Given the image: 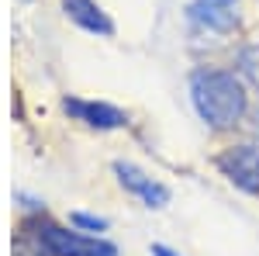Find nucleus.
I'll use <instances>...</instances> for the list:
<instances>
[{
    "label": "nucleus",
    "mask_w": 259,
    "mask_h": 256,
    "mask_svg": "<svg viewBox=\"0 0 259 256\" xmlns=\"http://www.w3.org/2000/svg\"><path fill=\"white\" fill-rule=\"evenodd\" d=\"M62 111L69 118L83 121L87 128H97V132H114L128 125V115L114 107V104H104V100H80V97H66L62 100Z\"/></svg>",
    "instance_id": "obj_4"
},
{
    "label": "nucleus",
    "mask_w": 259,
    "mask_h": 256,
    "mask_svg": "<svg viewBox=\"0 0 259 256\" xmlns=\"http://www.w3.org/2000/svg\"><path fill=\"white\" fill-rule=\"evenodd\" d=\"M190 104L207 128L228 132L245 118L249 94H245L242 80L228 69H197L190 77Z\"/></svg>",
    "instance_id": "obj_1"
},
{
    "label": "nucleus",
    "mask_w": 259,
    "mask_h": 256,
    "mask_svg": "<svg viewBox=\"0 0 259 256\" xmlns=\"http://www.w3.org/2000/svg\"><path fill=\"white\" fill-rule=\"evenodd\" d=\"M62 14L90 35H104V39L114 35V21L107 18V11L97 0H62Z\"/></svg>",
    "instance_id": "obj_7"
},
{
    "label": "nucleus",
    "mask_w": 259,
    "mask_h": 256,
    "mask_svg": "<svg viewBox=\"0 0 259 256\" xmlns=\"http://www.w3.org/2000/svg\"><path fill=\"white\" fill-rule=\"evenodd\" d=\"M35 242L49 256H118V246L97 236H83L76 229H59L52 222H41L35 229Z\"/></svg>",
    "instance_id": "obj_2"
},
{
    "label": "nucleus",
    "mask_w": 259,
    "mask_h": 256,
    "mask_svg": "<svg viewBox=\"0 0 259 256\" xmlns=\"http://www.w3.org/2000/svg\"><path fill=\"white\" fill-rule=\"evenodd\" d=\"M69 222L76 225V229H87V232H104L107 229V218H97V215H87V211H73Z\"/></svg>",
    "instance_id": "obj_8"
},
{
    "label": "nucleus",
    "mask_w": 259,
    "mask_h": 256,
    "mask_svg": "<svg viewBox=\"0 0 259 256\" xmlns=\"http://www.w3.org/2000/svg\"><path fill=\"white\" fill-rule=\"evenodd\" d=\"M187 14H190L194 24L225 35V31H232L239 24V4L235 0H190Z\"/></svg>",
    "instance_id": "obj_6"
},
{
    "label": "nucleus",
    "mask_w": 259,
    "mask_h": 256,
    "mask_svg": "<svg viewBox=\"0 0 259 256\" xmlns=\"http://www.w3.org/2000/svg\"><path fill=\"white\" fill-rule=\"evenodd\" d=\"M114 173H118L121 187H124L128 194H135L145 208H166V204H169V187L159 184V180H152L145 170H139L135 163L118 159V163H114Z\"/></svg>",
    "instance_id": "obj_5"
},
{
    "label": "nucleus",
    "mask_w": 259,
    "mask_h": 256,
    "mask_svg": "<svg viewBox=\"0 0 259 256\" xmlns=\"http://www.w3.org/2000/svg\"><path fill=\"white\" fill-rule=\"evenodd\" d=\"M152 256H183V253L169 249V246H162V242H152Z\"/></svg>",
    "instance_id": "obj_9"
},
{
    "label": "nucleus",
    "mask_w": 259,
    "mask_h": 256,
    "mask_svg": "<svg viewBox=\"0 0 259 256\" xmlns=\"http://www.w3.org/2000/svg\"><path fill=\"white\" fill-rule=\"evenodd\" d=\"M218 170L235 187H242L245 194H259V145L256 142H242V145L225 149L218 156Z\"/></svg>",
    "instance_id": "obj_3"
}]
</instances>
